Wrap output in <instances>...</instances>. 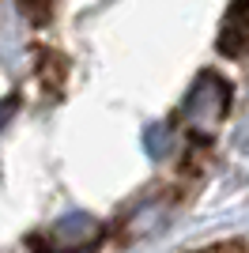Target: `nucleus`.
I'll use <instances>...</instances> for the list:
<instances>
[{
  "label": "nucleus",
  "mask_w": 249,
  "mask_h": 253,
  "mask_svg": "<svg viewBox=\"0 0 249 253\" xmlns=\"http://www.w3.org/2000/svg\"><path fill=\"white\" fill-rule=\"evenodd\" d=\"M19 8L31 23H45L49 11H53V0H19Z\"/></svg>",
  "instance_id": "obj_3"
},
{
  "label": "nucleus",
  "mask_w": 249,
  "mask_h": 253,
  "mask_svg": "<svg viewBox=\"0 0 249 253\" xmlns=\"http://www.w3.org/2000/svg\"><path fill=\"white\" fill-rule=\"evenodd\" d=\"M38 72H42L45 91H57V87L64 84V61L57 53H38Z\"/></svg>",
  "instance_id": "obj_2"
},
{
  "label": "nucleus",
  "mask_w": 249,
  "mask_h": 253,
  "mask_svg": "<svg viewBox=\"0 0 249 253\" xmlns=\"http://www.w3.org/2000/svg\"><path fill=\"white\" fill-rule=\"evenodd\" d=\"M246 42H249V0H242V4H234V11L227 15L223 31H219V49L227 57H238Z\"/></svg>",
  "instance_id": "obj_1"
}]
</instances>
